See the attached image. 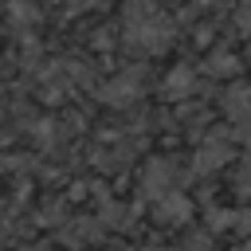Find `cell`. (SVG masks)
Here are the masks:
<instances>
[{
  "mask_svg": "<svg viewBox=\"0 0 251 251\" xmlns=\"http://www.w3.org/2000/svg\"><path fill=\"white\" fill-rule=\"evenodd\" d=\"M235 24H239V27L251 35V0H243V4H239V12H235Z\"/></svg>",
  "mask_w": 251,
  "mask_h": 251,
  "instance_id": "obj_7",
  "label": "cell"
},
{
  "mask_svg": "<svg viewBox=\"0 0 251 251\" xmlns=\"http://www.w3.org/2000/svg\"><path fill=\"white\" fill-rule=\"evenodd\" d=\"M247 173H251V149H247Z\"/></svg>",
  "mask_w": 251,
  "mask_h": 251,
  "instance_id": "obj_9",
  "label": "cell"
},
{
  "mask_svg": "<svg viewBox=\"0 0 251 251\" xmlns=\"http://www.w3.org/2000/svg\"><path fill=\"white\" fill-rule=\"evenodd\" d=\"M173 39V24L157 12L153 0H129L126 4V43L137 51H161Z\"/></svg>",
  "mask_w": 251,
  "mask_h": 251,
  "instance_id": "obj_1",
  "label": "cell"
},
{
  "mask_svg": "<svg viewBox=\"0 0 251 251\" xmlns=\"http://www.w3.org/2000/svg\"><path fill=\"white\" fill-rule=\"evenodd\" d=\"M157 216H165V224H176L180 216H188V200L184 196H165V200H157Z\"/></svg>",
  "mask_w": 251,
  "mask_h": 251,
  "instance_id": "obj_6",
  "label": "cell"
},
{
  "mask_svg": "<svg viewBox=\"0 0 251 251\" xmlns=\"http://www.w3.org/2000/svg\"><path fill=\"white\" fill-rule=\"evenodd\" d=\"M145 251H165V247H145Z\"/></svg>",
  "mask_w": 251,
  "mask_h": 251,
  "instance_id": "obj_10",
  "label": "cell"
},
{
  "mask_svg": "<svg viewBox=\"0 0 251 251\" xmlns=\"http://www.w3.org/2000/svg\"><path fill=\"white\" fill-rule=\"evenodd\" d=\"M243 63L231 55V51H212L208 55V75H220V78H231L235 71H239Z\"/></svg>",
  "mask_w": 251,
  "mask_h": 251,
  "instance_id": "obj_5",
  "label": "cell"
},
{
  "mask_svg": "<svg viewBox=\"0 0 251 251\" xmlns=\"http://www.w3.org/2000/svg\"><path fill=\"white\" fill-rule=\"evenodd\" d=\"M235 227H239V231H251V208H243V212L235 216Z\"/></svg>",
  "mask_w": 251,
  "mask_h": 251,
  "instance_id": "obj_8",
  "label": "cell"
},
{
  "mask_svg": "<svg viewBox=\"0 0 251 251\" xmlns=\"http://www.w3.org/2000/svg\"><path fill=\"white\" fill-rule=\"evenodd\" d=\"M247 63H251V51H247Z\"/></svg>",
  "mask_w": 251,
  "mask_h": 251,
  "instance_id": "obj_11",
  "label": "cell"
},
{
  "mask_svg": "<svg viewBox=\"0 0 251 251\" xmlns=\"http://www.w3.org/2000/svg\"><path fill=\"white\" fill-rule=\"evenodd\" d=\"M220 106H224V114H227L235 126L251 122V86H243V82H239V86H231V90L224 94V102H220Z\"/></svg>",
  "mask_w": 251,
  "mask_h": 251,
  "instance_id": "obj_3",
  "label": "cell"
},
{
  "mask_svg": "<svg viewBox=\"0 0 251 251\" xmlns=\"http://www.w3.org/2000/svg\"><path fill=\"white\" fill-rule=\"evenodd\" d=\"M176 180H180V173H176V165H173L169 157H153V161H149V169H145V192H149V196H157V200L173 196Z\"/></svg>",
  "mask_w": 251,
  "mask_h": 251,
  "instance_id": "obj_2",
  "label": "cell"
},
{
  "mask_svg": "<svg viewBox=\"0 0 251 251\" xmlns=\"http://www.w3.org/2000/svg\"><path fill=\"white\" fill-rule=\"evenodd\" d=\"M227 161H231V145H227V141H208V145H200L192 169H196V173H212V169H224Z\"/></svg>",
  "mask_w": 251,
  "mask_h": 251,
  "instance_id": "obj_4",
  "label": "cell"
}]
</instances>
